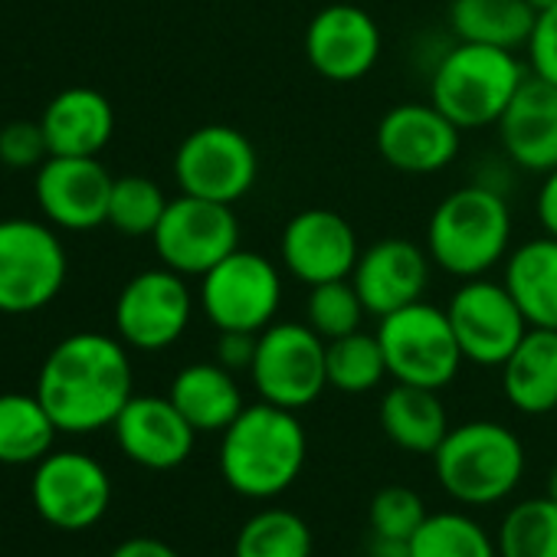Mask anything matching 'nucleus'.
<instances>
[{
  "mask_svg": "<svg viewBox=\"0 0 557 557\" xmlns=\"http://www.w3.org/2000/svg\"><path fill=\"white\" fill-rule=\"evenodd\" d=\"M132 384L128 345L122 338L76 332L47 355L34 394L60 433H96L119 420L135 397Z\"/></svg>",
  "mask_w": 557,
  "mask_h": 557,
  "instance_id": "f257e3e1",
  "label": "nucleus"
},
{
  "mask_svg": "<svg viewBox=\"0 0 557 557\" xmlns=\"http://www.w3.org/2000/svg\"><path fill=\"white\" fill-rule=\"evenodd\" d=\"M309 456L306 426L296 410L275 404H252L223 430L220 472L243 498H275L302 475Z\"/></svg>",
  "mask_w": 557,
  "mask_h": 557,
  "instance_id": "f03ea898",
  "label": "nucleus"
},
{
  "mask_svg": "<svg viewBox=\"0 0 557 557\" xmlns=\"http://www.w3.org/2000/svg\"><path fill=\"white\" fill-rule=\"evenodd\" d=\"M511 246V210L502 190L466 184L446 194L426 223V252L433 265L456 278L488 275Z\"/></svg>",
  "mask_w": 557,
  "mask_h": 557,
  "instance_id": "7ed1b4c3",
  "label": "nucleus"
},
{
  "mask_svg": "<svg viewBox=\"0 0 557 557\" xmlns=\"http://www.w3.org/2000/svg\"><path fill=\"white\" fill-rule=\"evenodd\" d=\"M524 76L528 70L511 50L459 40L433 66L430 102L459 132L488 128L498 125Z\"/></svg>",
  "mask_w": 557,
  "mask_h": 557,
  "instance_id": "20e7f679",
  "label": "nucleus"
},
{
  "mask_svg": "<svg viewBox=\"0 0 557 557\" xmlns=\"http://www.w3.org/2000/svg\"><path fill=\"white\" fill-rule=\"evenodd\" d=\"M440 485L462 505H495L508 498L524 472L521 440L495 420L449 426L433 453Z\"/></svg>",
  "mask_w": 557,
  "mask_h": 557,
  "instance_id": "39448f33",
  "label": "nucleus"
},
{
  "mask_svg": "<svg viewBox=\"0 0 557 557\" xmlns=\"http://www.w3.org/2000/svg\"><path fill=\"white\" fill-rule=\"evenodd\" d=\"M70 256L44 220H0V315L47 309L66 286Z\"/></svg>",
  "mask_w": 557,
  "mask_h": 557,
  "instance_id": "423d86ee",
  "label": "nucleus"
},
{
  "mask_svg": "<svg viewBox=\"0 0 557 557\" xmlns=\"http://www.w3.org/2000/svg\"><path fill=\"white\" fill-rule=\"evenodd\" d=\"M374 335L384 348L387 374L397 384L443 391L456 381L466 361L446 309L423 299L384 315Z\"/></svg>",
  "mask_w": 557,
  "mask_h": 557,
  "instance_id": "0eeeda50",
  "label": "nucleus"
},
{
  "mask_svg": "<svg viewBox=\"0 0 557 557\" xmlns=\"http://www.w3.org/2000/svg\"><path fill=\"white\" fill-rule=\"evenodd\" d=\"M283 306V272L252 249H233L200 275V312L216 332L269 329Z\"/></svg>",
  "mask_w": 557,
  "mask_h": 557,
  "instance_id": "6e6552de",
  "label": "nucleus"
},
{
  "mask_svg": "<svg viewBox=\"0 0 557 557\" xmlns=\"http://www.w3.org/2000/svg\"><path fill=\"white\" fill-rule=\"evenodd\" d=\"M325 345L309 322H272L262 329L249 368L259 400L286 410L315 404L329 387Z\"/></svg>",
  "mask_w": 557,
  "mask_h": 557,
  "instance_id": "1a4fd4ad",
  "label": "nucleus"
},
{
  "mask_svg": "<svg viewBox=\"0 0 557 557\" xmlns=\"http://www.w3.org/2000/svg\"><path fill=\"white\" fill-rule=\"evenodd\" d=\"M259 177V154L252 141L233 125H203L194 128L174 154V181L181 194L236 203L243 200Z\"/></svg>",
  "mask_w": 557,
  "mask_h": 557,
  "instance_id": "9d476101",
  "label": "nucleus"
},
{
  "mask_svg": "<svg viewBox=\"0 0 557 557\" xmlns=\"http://www.w3.org/2000/svg\"><path fill=\"white\" fill-rule=\"evenodd\" d=\"M161 265L181 275H203L239 249V220L230 203L181 194L168 200V210L151 233Z\"/></svg>",
  "mask_w": 557,
  "mask_h": 557,
  "instance_id": "9b49d317",
  "label": "nucleus"
},
{
  "mask_svg": "<svg viewBox=\"0 0 557 557\" xmlns=\"http://www.w3.org/2000/svg\"><path fill=\"white\" fill-rule=\"evenodd\" d=\"M194 296L187 275L158 265L132 275L115 299V332L135 351H164L187 332Z\"/></svg>",
  "mask_w": 557,
  "mask_h": 557,
  "instance_id": "f8f14e48",
  "label": "nucleus"
},
{
  "mask_svg": "<svg viewBox=\"0 0 557 557\" xmlns=\"http://www.w3.org/2000/svg\"><path fill=\"white\" fill-rule=\"evenodd\" d=\"M30 498L47 524L60 531H86L109 511L112 479L89 453H47L34 469Z\"/></svg>",
  "mask_w": 557,
  "mask_h": 557,
  "instance_id": "ddd939ff",
  "label": "nucleus"
},
{
  "mask_svg": "<svg viewBox=\"0 0 557 557\" xmlns=\"http://www.w3.org/2000/svg\"><path fill=\"white\" fill-rule=\"evenodd\" d=\"M449 325L462 348V358L479 368H502L531 329L505 283L492 278H462L449 299Z\"/></svg>",
  "mask_w": 557,
  "mask_h": 557,
  "instance_id": "4468645a",
  "label": "nucleus"
},
{
  "mask_svg": "<svg viewBox=\"0 0 557 557\" xmlns=\"http://www.w3.org/2000/svg\"><path fill=\"white\" fill-rule=\"evenodd\" d=\"M278 256H283L286 272L312 289L335 283V278H351L361 259V243L342 213L312 207L286 223L283 236H278Z\"/></svg>",
  "mask_w": 557,
  "mask_h": 557,
  "instance_id": "2eb2a0df",
  "label": "nucleus"
},
{
  "mask_svg": "<svg viewBox=\"0 0 557 557\" xmlns=\"http://www.w3.org/2000/svg\"><path fill=\"white\" fill-rule=\"evenodd\" d=\"M384 50L377 21L358 4H329L306 27V60L329 83L364 79Z\"/></svg>",
  "mask_w": 557,
  "mask_h": 557,
  "instance_id": "dca6fc26",
  "label": "nucleus"
},
{
  "mask_svg": "<svg viewBox=\"0 0 557 557\" xmlns=\"http://www.w3.org/2000/svg\"><path fill=\"white\" fill-rule=\"evenodd\" d=\"M115 177L99 158H63L50 154L37 168L34 194L47 223L73 233L109 223V197Z\"/></svg>",
  "mask_w": 557,
  "mask_h": 557,
  "instance_id": "f3484780",
  "label": "nucleus"
},
{
  "mask_svg": "<svg viewBox=\"0 0 557 557\" xmlns=\"http://www.w3.org/2000/svg\"><path fill=\"white\" fill-rule=\"evenodd\" d=\"M430 252L404 236H384L361 249V259L351 272V283L368 309V315L384 319L404 306L423 299L430 286Z\"/></svg>",
  "mask_w": 557,
  "mask_h": 557,
  "instance_id": "a211bd4d",
  "label": "nucleus"
},
{
  "mask_svg": "<svg viewBox=\"0 0 557 557\" xmlns=\"http://www.w3.org/2000/svg\"><path fill=\"white\" fill-rule=\"evenodd\" d=\"M462 132L433 102L394 106L377 125V151L400 174H436L459 154Z\"/></svg>",
  "mask_w": 557,
  "mask_h": 557,
  "instance_id": "6ab92c4d",
  "label": "nucleus"
},
{
  "mask_svg": "<svg viewBox=\"0 0 557 557\" xmlns=\"http://www.w3.org/2000/svg\"><path fill=\"white\" fill-rule=\"evenodd\" d=\"M119 449L151 472H168L187 462L194 453L197 430L184 420V413L174 407L171 397H151L135 394L119 420L112 423Z\"/></svg>",
  "mask_w": 557,
  "mask_h": 557,
  "instance_id": "aec40b11",
  "label": "nucleus"
},
{
  "mask_svg": "<svg viewBox=\"0 0 557 557\" xmlns=\"http://www.w3.org/2000/svg\"><path fill=\"white\" fill-rule=\"evenodd\" d=\"M505 158L531 174L557 168V86L528 70L511 106L498 119Z\"/></svg>",
  "mask_w": 557,
  "mask_h": 557,
  "instance_id": "412c9836",
  "label": "nucleus"
},
{
  "mask_svg": "<svg viewBox=\"0 0 557 557\" xmlns=\"http://www.w3.org/2000/svg\"><path fill=\"white\" fill-rule=\"evenodd\" d=\"M50 154L63 158H99L115 135L112 102L89 86H70L57 92L40 115Z\"/></svg>",
  "mask_w": 557,
  "mask_h": 557,
  "instance_id": "4be33fe9",
  "label": "nucleus"
},
{
  "mask_svg": "<svg viewBox=\"0 0 557 557\" xmlns=\"http://www.w3.org/2000/svg\"><path fill=\"white\" fill-rule=\"evenodd\" d=\"M168 397L197 433H223L243 413L236 374L216 361H197L174 374Z\"/></svg>",
  "mask_w": 557,
  "mask_h": 557,
  "instance_id": "5701e85b",
  "label": "nucleus"
},
{
  "mask_svg": "<svg viewBox=\"0 0 557 557\" xmlns=\"http://www.w3.org/2000/svg\"><path fill=\"white\" fill-rule=\"evenodd\" d=\"M502 391L508 404L528 417L557 410V332L528 329L502 364Z\"/></svg>",
  "mask_w": 557,
  "mask_h": 557,
  "instance_id": "b1692460",
  "label": "nucleus"
},
{
  "mask_svg": "<svg viewBox=\"0 0 557 557\" xmlns=\"http://www.w3.org/2000/svg\"><path fill=\"white\" fill-rule=\"evenodd\" d=\"M505 289L531 329L557 332V239L537 236L505 256Z\"/></svg>",
  "mask_w": 557,
  "mask_h": 557,
  "instance_id": "393cba45",
  "label": "nucleus"
},
{
  "mask_svg": "<svg viewBox=\"0 0 557 557\" xmlns=\"http://www.w3.org/2000/svg\"><path fill=\"white\" fill-rule=\"evenodd\" d=\"M381 430L397 449L433 456L449 433V417L440 391L394 384L381 400Z\"/></svg>",
  "mask_w": 557,
  "mask_h": 557,
  "instance_id": "a878e982",
  "label": "nucleus"
},
{
  "mask_svg": "<svg viewBox=\"0 0 557 557\" xmlns=\"http://www.w3.org/2000/svg\"><path fill=\"white\" fill-rule=\"evenodd\" d=\"M537 11L528 0H449V30L462 44L518 53L528 47Z\"/></svg>",
  "mask_w": 557,
  "mask_h": 557,
  "instance_id": "bb28decb",
  "label": "nucleus"
},
{
  "mask_svg": "<svg viewBox=\"0 0 557 557\" xmlns=\"http://www.w3.org/2000/svg\"><path fill=\"white\" fill-rule=\"evenodd\" d=\"M57 423L37 394H0V462L30 466L53 453Z\"/></svg>",
  "mask_w": 557,
  "mask_h": 557,
  "instance_id": "cd10ccee",
  "label": "nucleus"
},
{
  "mask_svg": "<svg viewBox=\"0 0 557 557\" xmlns=\"http://www.w3.org/2000/svg\"><path fill=\"white\" fill-rule=\"evenodd\" d=\"M233 557H312V531L289 508H265L239 528Z\"/></svg>",
  "mask_w": 557,
  "mask_h": 557,
  "instance_id": "c85d7f7f",
  "label": "nucleus"
},
{
  "mask_svg": "<svg viewBox=\"0 0 557 557\" xmlns=\"http://www.w3.org/2000/svg\"><path fill=\"white\" fill-rule=\"evenodd\" d=\"M410 557H498V544L475 518L459 511L426 515L420 531L407 541Z\"/></svg>",
  "mask_w": 557,
  "mask_h": 557,
  "instance_id": "c756f323",
  "label": "nucleus"
},
{
  "mask_svg": "<svg viewBox=\"0 0 557 557\" xmlns=\"http://www.w3.org/2000/svg\"><path fill=\"white\" fill-rule=\"evenodd\" d=\"M498 557H557V502L550 495L518 502L498 528Z\"/></svg>",
  "mask_w": 557,
  "mask_h": 557,
  "instance_id": "7c9ffc66",
  "label": "nucleus"
},
{
  "mask_svg": "<svg viewBox=\"0 0 557 557\" xmlns=\"http://www.w3.org/2000/svg\"><path fill=\"white\" fill-rule=\"evenodd\" d=\"M325 364H329V387L342 394H368L384 377H391L384 348L377 335H368V332H351L345 338L329 342Z\"/></svg>",
  "mask_w": 557,
  "mask_h": 557,
  "instance_id": "2f4dec72",
  "label": "nucleus"
},
{
  "mask_svg": "<svg viewBox=\"0 0 557 557\" xmlns=\"http://www.w3.org/2000/svg\"><path fill=\"white\" fill-rule=\"evenodd\" d=\"M168 210L164 190L141 174L115 177L109 197V226L122 236H151Z\"/></svg>",
  "mask_w": 557,
  "mask_h": 557,
  "instance_id": "473e14b6",
  "label": "nucleus"
},
{
  "mask_svg": "<svg viewBox=\"0 0 557 557\" xmlns=\"http://www.w3.org/2000/svg\"><path fill=\"white\" fill-rule=\"evenodd\" d=\"M364 315H368V309H364V302H361V296H358L351 278H335V283H322V286L309 289L306 322L325 342H335V338H345L351 332H361Z\"/></svg>",
  "mask_w": 557,
  "mask_h": 557,
  "instance_id": "72a5a7b5",
  "label": "nucleus"
},
{
  "mask_svg": "<svg viewBox=\"0 0 557 557\" xmlns=\"http://www.w3.org/2000/svg\"><path fill=\"white\" fill-rule=\"evenodd\" d=\"M371 528H374V534L381 537V541H400V544H407L417 531H420V524L426 521V505H423V498L413 492V488H407V485H387V488H381L374 498H371Z\"/></svg>",
  "mask_w": 557,
  "mask_h": 557,
  "instance_id": "f704fd0d",
  "label": "nucleus"
},
{
  "mask_svg": "<svg viewBox=\"0 0 557 557\" xmlns=\"http://www.w3.org/2000/svg\"><path fill=\"white\" fill-rule=\"evenodd\" d=\"M50 158L40 122H8L0 128V164L11 171H37Z\"/></svg>",
  "mask_w": 557,
  "mask_h": 557,
  "instance_id": "c9c22d12",
  "label": "nucleus"
},
{
  "mask_svg": "<svg viewBox=\"0 0 557 557\" xmlns=\"http://www.w3.org/2000/svg\"><path fill=\"white\" fill-rule=\"evenodd\" d=\"M524 50L531 73L557 86V4L537 14L534 34Z\"/></svg>",
  "mask_w": 557,
  "mask_h": 557,
  "instance_id": "e433bc0d",
  "label": "nucleus"
},
{
  "mask_svg": "<svg viewBox=\"0 0 557 557\" xmlns=\"http://www.w3.org/2000/svg\"><path fill=\"white\" fill-rule=\"evenodd\" d=\"M256 342L259 335L252 332H220L216 342V364H223L226 371H249L252 358H256Z\"/></svg>",
  "mask_w": 557,
  "mask_h": 557,
  "instance_id": "4c0bfd02",
  "label": "nucleus"
},
{
  "mask_svg": "<svg viewBox=\"0 0 557 557\" xmlns=\"http://www.w3.org/2000/svg\"><path fill=\"white\" fill-rule=\"evenodd\" d=\"M534 213H537L541 230L557 239V168L544 174L537 197H534Z\"/></svg>",
  "mask_w": 557,
  "mask_h": 557,
  "instance_id": "58836bf2",
  "label": "nucleus"
},
{
  "mask_svg": "<svg viewBox=\"0 0 557 557\" xmlns=\"http://www.w3.org/2000/svg\"><path fill=\"white\" fill-rule=\"evenodd\" d=\"M109 557H181V554L158 537H128Z\"/></svg>",
  "mask_w": 557,
  "mask_h": 557,
  "instance_id": "ea45409f",
  "label": "nucleus"
},
{
  "mask_svg": "<svg viewBox=\"0 0 557 557\" xmlns=\"http://www.w3.org/2000/svg\"><path fill=\"white\" fill-rule=\"evenodd\" d=\"M547 495L557 502V466L550 469V475H547Z\"/></svg>",
  "mask_w": 557,
  "mask_h": 557,
  "instance_id": "a19ab883",
  "label": "nucleus"
},
{
  "mask_svg": "<svg viewBox=\"0 0 557 557\" xmlns=\"http://www.w3.org/2000/svg\"><path fill=\"white\" fill-rule=\"evenodd\" d=\"M528 4L541 14V11H547V8H554L557 4V0H528Z\"/></svg>",
  "mask_w": 557,
  "mask_h": 557,
  "instance_id": "79ce46f5",
  "label": "nucleus"
}]
</instances>
